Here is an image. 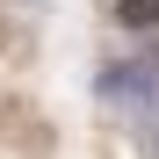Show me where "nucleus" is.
<instances>
[{
	"instance_id": "3",
	"label": "nucleus",
	"mask_w": 159,
	"mask_h": 159,
	"mask_svg": "<svg viewBox=\"0 0 159 159\" xmlns=\"http://www.w3.org/2000/svg\"><path fill=\"white\" fill-rule=\"evenodd\" d=\"M145 152H152V159H159V116H152V123H145Z\"/></svg>"
},
{
	"instance_id": "1",
	"label": "nucleus",
	"mask_w": 159,
	"mask_h": 159,
	"mask_svg": "<svg viewBox=\"0 0 159 159\" xmlns=\"http://www.w3.org/2000/svg\"><path fill=\"white\" fill-rule=\"evenodd\" d=\"M101 94H116V101H152L159 80H152V65H101Z\"/></svg>"
},
{
	"instance_id": "2",
	"label": "nucleus",
	"mask_w": 159,
	"mask_h": 159,
	"mask_svg": "<svg viewBox=\"0 0 159 159\" xmlns=\"http://www.w3.org/2000/svg\"><path fill=\"white\" fill-rule=\"evenodd\" d=\"M116 22L130 36H159V0H116Z\"/></svg>"
},
{
	"instance_id": "4",
	"label": "nucleus",
	"mask_w": 159,
	"mask_h": 159,
	"mask_svg": "<svg viewBox=\"0 0 159 159\" xmlns=\"http://www.w3.org/2000/svg\"><path fill=\"white\" fill-rule=\"evenodd\" d=\"M152 65H159V43H152Z\"/></svg>"
}]
</instances>
